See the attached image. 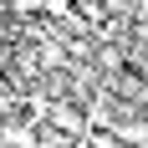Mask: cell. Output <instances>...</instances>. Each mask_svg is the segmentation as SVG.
<instances>
[{
  "label": "cell",
  "mask_w": 148,
  "mask_h": 148,
  "mask_svg": "<svg viewBox=\"0 0 148 148\" xmlns=\"http://www.w3.org/2000/svg\"><path fill=\"white\" fill-rule=\"evenodd\" d=\"M10 36H15V26H10V15H0V46L10 41Z\"/></svg>",
  "instance_id": "cell-1"
}]
</instances>
